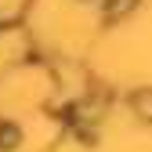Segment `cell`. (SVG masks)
<instances>
[{"label": "cell", "instance_id": "obj_2", "mask_svg": "<svg viewBox=\"0 0 152 152\" xmlns=\"http://www.w3.org/2000/svg\"><path fill=\"white\" fill-rule=\"evenodd\" d=\"M134 109L141 112L145 120H152V91H141V94H134Z\"/></svg>", "mask_w": 152, "mask_h": 152}, {"label": "cell", "instance_id": "obj_1", "mask_svg": "<svg viewBox=\"0 0 152 152\" xmlns=\"http://www.w3.org/2000/svg\"><path fill=\"white\" fill-rule=\"evenodd\" d=\"M138 0H105V18H123L127 11H134Z\"/></svg>", "mask_w": 152, "mask_h": 152}]
</instances>
